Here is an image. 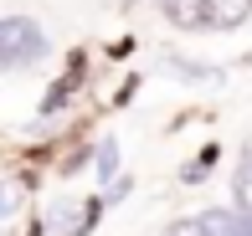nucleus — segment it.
<instances>
[{
    "instance_id": "obj_6",
    "label": "nucleus",
    "mask_w": 252,
    "mask_h": 236,
    "mask_svg": "<svg viewBox=\"0 0 252 236\" xmlns=\"http://www.w3.org/2000/svg\"><path fill=\"white\" fill-rule=\"evenodd\" d=\"M237 206L252 210V149L242 154V170H237Z\"/></svg>"
},
{
    "instance_id": "obj_1",
    "label": "nucleus",
    "mask_w": 252,
    "mask_h": 236,
    "mask_svg": "<svg viewBox=\"0 0 252 236\" xmlns=\"http://www.w3.org/2000/svg\"><path fill=\"white\" fill-rule=\"evenodd\" d=\"M159 10L180 31H237L252 16V0H159Z\"/></svg>"
},
{
    "instance_id": "obj_5",
    "label": "nucleus",
    "mask_w": 252,
    "mask_h": 236,
    "mask_svg": "<svg viewBox=\"0 0 252 236\" xmlns=\"http://www.w3.org/2000/svg\"><path fill=\"white\" fill-rule=\"evenodd\" d=\"M72 87H77V77H57V82H52V93L41 98V113H57V108H67Z\"/></svg>"
},
{
    "instance_id": "obj_3",
    "label": "nucleus",
    "mask_w": 252,
    "mask_h": 236,
    "mask_svg": "<svg viewBox=\"0 0 252 236\" xmlns=\"http://www.w3.org/2000/svg\"><path fill=\"white\" fill-rule=\"evenodd\" d=\"M165 236H247V216H242V206H206L196 216L170 221Z\"/></svg>"
},
{
    "instance_id": "obj_2",
    "label": "nucleus",
    "mask_w": 252,
    "mask_h": 236,
    "mask_svg": "<svg viewBox=\"0 0 252 236\" xmlns=\"http://www.w3.org/2000/svg\"><path fill=\"white\" fill-rule=\"evenodd\" d=\"M52 57V36L26 16H5L0 21V67L5 72H26V67Z\"/></svg>"
},
{
    "instance_id": "obj_4",
    "label": "nucleus",
    "mask_w": 252,
    "mask_h": 236,
    "mask_svg": "<svg viewBox=\"0 0 252 236\" xmlns=\"http://www.w3.org/2000/svg\"><path fill=\"white\" fill-rule=\"evenodd\" d=\"M93 175L103 180V185H119V144H113V139L98 144V170Z\"/></svg>"
}]
</instances>
